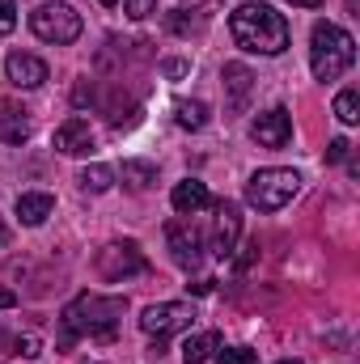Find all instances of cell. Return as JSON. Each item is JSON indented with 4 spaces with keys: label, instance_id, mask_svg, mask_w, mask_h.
I'll list each match as a JSON object with an SVG mask.
<instances>
[{
    "label": "cell",
    "instance_id": "9c48e42d",
    "mask_svg": "<svg viewBox=\"0 0 360 364\" xmlns=\"http://www.w3.org/2000/svg\"><path fill=\"white\" fill-rule=\"evenodd\" d=\"M250 136H255L263 149H284V144L292 140V114H288L284 106H271V110H263V114L250 123Z\"/></svg>",
    "mask_w": 360,
    "mask_h": 364
},
{
    "label": "cell",
    "instance_id": "e0dca14e",
    "mask_svg": "<svg viewBox=\"0 0 360 364\" xmlns=\"http://www.w3.org/2000/svg\"><path fill=\"white\" fill-rule=\"evenodd\" d=\"M174 119H179V127H186V132H199V127H208V102H199V97L179 102V106H174Z\"/></svg>",
    "mask_w": 360,
    "mask_h": 364
},
{
    "label": "cell",
    "instance_id": "5bb4252c",
    "mask_svg": "<svg viewBox=\"0 0 360 364\" xmlns=\"http://www.w3.org/2000/svg\"><path fill=\"white\" fill-rule=\"evenodd\" d=\"M221 81H225V90H229V110H233V114L246 110V97L255 90V73H250L246 64H225Z\"/></svg>",
    "mask_w": 360,
    "mask_h": 364
},
{
    "label": "cell",
    "instance_id": "5b68a950",
    "mask_svg": "<svg viewBox=\"0 0 360 364\" xmlns=\"http://www.w3.org/2000/svg\"><path fill=\"white\" fill-rule=\"evenodd\" d=\"M30 30L43 38V43H55V47H68L81 38V13L64 0H47L30 13Z\"/></svg>",
    "mask_w": 360,
    "mask_h": 364
},
{
    "label": "cell",
    "instance_id": "44dd1931",
    "mask_svg": "<svg viewBox=\"0 0 360 364\" xmlns=\"http://www.w3.org/2000/svg\"><path fill=\"white\" fill-rule=\"evenodd\" d=\"M212 364H259V356L250 352V348H216V356H212Z\"/></svg>",
    "mask_w": 360,
    "mask_h": 364
},
{
    "label": "cell",
    "instance_id": "f546056e",
    "mask_svg": "<svg viewBox=\"0 0 360 364\" xmlns=\"http://www.w3.org/2000/svg\"><path fill=\"white\" fill-rule=\"evenodd\" d=\"M344 4H348V13H352V17H360V0H344Z\"/></svg>",
    "mask_w": 360,
    "mask_h": 364
},
{
    "label": "cell",
    "instance_id": "30bf717a",
    "mask_svg": "<svg viewBox=\"0 0 360 364\" xmlns=\"http://www.w3.org/2000/svg\"><path fill=\"white\" fill-rule=\"evenodd\" d=\"M166 242H170V255H174V263H179L182 272H195V267L203 263V237H199V229L174 220V225L166 229Z\"/></svg>",
    "mask_w": 360,
    "mask_h": 364
},
{
    "label": "cell",
    "instance_id": "cb8c5ba5",
    "mask_svg": "<svg viewBox=\"0 0 360 364\" xmlns=\"http://www.w3.org/2000/svg\"><path fill=\"white\" fill-rule=\"evenodd\" d=\"M13 26H17V4L0 0V34H13Z\"/></svg>",
    "mask_w": 360,
    "mask_h": 364
},
{
    "label": "cell",
    "instance_id": "83f0119b",
    "mask_svg": "<svg viewBox=\"0 0 360 364\" xmlns=\"http://www.w3.org/2000/svg\"><path fill=\"white\" fill-rule=\"evenodd\" d=\"M17 305V292H9V288H0V309H13Z\"/></svg>",
    "mask_w": 360,
    "mask_h": 364
},
{
    "label": "cell",
    "instance_id": "4316f807",
    "mask_svg": "<svg viewBox=\"0 0 360 364\" xmlns=\"http://www.w3.org/2000/svg\"><path fill=\"white\" fill-rule=\"evenodd\" d=\"M162 73H166V77H186V64H182V60H166Z\"/></svg>",
    "mask_w": 360,
    "mask_h": 364
},
{
    "label": "cell",
    "instance_id": "4dcf8cb0",
    "mask_svg": "<svg viewBox=\"0 0 360 364\" xmlns=\"http://www.w3.org/2000/svg\"><path fill=\"white\" fill-rule=\"evenodd\" d=\"M4 237H9V229H4V220H0V246H4Z\"/></svg>",
    "mask_w": 360,
    "mask_h": 364
},
{
    "label": "cell",
    "instance_id": "d6a6232c",
    "mask_svg": "<svg viewBox=\"0 0 360 364\" xmlns=\"http://www.w3.org/2000/svg\"><path fill=\"white\" fill-rule=\"evenodd\" d=\"M97 4H115V0H97Z\"/></svg>",
    "mask_w": 360,
    "mask_h": 364
},
{
    "label": "cell",
    "instance_id": "484cf974",
    "mask_svg": "<svg viewBox=\"0 0 360 364\" xmlns=\"http://www.w3.org/2000/svg\"><path fill=\"white\" fill-rule=\"evenodd\" d=\"M21 114H26V110H21V106H13V102H4V97H0V132H4V127H9V123H17V119H21Z\"/></svg>",
    "mask_w": 360,
    "mask_h": 364
},
{
    "label": "cell",
    "instance_id": "603a6c76",
    "mask_svg": "<svg viewBox=\"0 0 360 364\" xmlns=\"http://www.w3.org/2000/svg\"><path fill=\"white\" fill-rule=\"evenodd\" d=\"M0 136H4V144H26V140H30V123H26V119H17V123H9Z\"/></svg>",
    "mask_w": 360,
    "mask_h": 364
},
{
    "label": "cell",
    "instance_id": "52a82bcc",
    "mask_svg": "<svg viewBox=\"0 0 360 364\" xmlns=\"http://www.w3.org/2000/svg\"><path fill=\"white\" fill-rule=\"evenodd\" d=\"M144 272H149V259H144V250L136 242H106L97 250V275L106 284H123V279L144 275Z\"/></svg>",
    "mask_w": 360,
    "mask_h": 364
},
{
    "label": "cell",
    "instance_id": "ffe728a7",
    "mask_svg": "<svg viewBox=\"0 0 360 364\" xmlns=\"http://www.w3.org/2000/svg\"><path fill=\"white\" fill-rule=\"evenodd\" d=\"M335 119H339V123H348V127L360 123V93L356 90H344L339 97H335Z\"/></svg>",
    "mask_w": 360,
    "mask_h": 364
},
{
    "label": "cell",
    "instance_id": "1f68e13d",
    "mask_svg": "<svg viewBox=\"0 0 360 364\" xmlns=\"http://www.w3.org/2000/svg\"><path fill=\"white\" fill-rule=\"evenodd\" d=\"M275 364H301V360H275Z\"/></svg>",
    "mask_w": 360,
    "mask_h": 364
},
{
    "label": "cell",
    "instance_id": "4fadbf2b",
    "mask_svg": "<svg viewBox=\"0 0 360 364\" xmlns=\"http://www.w3.org/2000/svg\"><path fill=\"white\" fill-rule=\"evenodd\" d=\"M170 203H174V212H179V216H195L199 208H212L216 199L208 195V186H203L199 178H182L179 186L170 191Z\"/></svg>",
    "mask_w": 360,
    "mask_h": 364
},
{
    "label": "cell",
    "instance_id": "8fae6325",
    "mask_svg": "<svg viewBox=\"0 0 360 364\" xmlns=\"http://www.w3.org/2000/svg\"><path fill=\"white\" fill-rule=\"evenodd\" d=\"M4 81H9L13 90H38V85L47 81V64H43L38 55L13 51V55L4 60Z\"/></svg>",
    "mask_w": 360,
    "mask_h": 364
},
{
    "label": "cell",
    "instance_id": "7c38bea8",
    "mask_svg": "<svg viewBox=\"0 0 360 364\" xmlns=\"http://www.w3.org/2000/svg\"><path fill=\"white\" fill-rule=\"evenodd\" d=\"M64 157H85V153H93V127L90 119H64L60 127H55V140H51Z\"/></svg>",
    "mask_w": 360,
    "mask_h": 364
},
{
    "label": "cell",
    "instance_id": "ba28073f",
    "mask_svg": "<svg viewBox=\"0 0 360 364\" xmlns=\"http://www.w3.org/2000/svg\"><path fill=\"white\" fill-rule=\"evenodd\" d=\"M212 208H216V220H212L208 250H212L216 259H229V255L238 250V237H242V212H238L233 199H221V203H212Z\"/></svg>",
    "mask_w": 360,
    "mask_h": 364
},
{
    "label": "cell",
    "instance_id": "ac0fdd59",
    "mask_svg": "<svg viewBox=\"0 0 360 364\" xmlns=\"http://www.w3.org/2000/svg\"><path fill=\"white\" fill-rule=\"evenodd\" d=\"M123 182H127L132 191H144V186L157 182V166H153V161H123Z\"/></svg>",
    "mask_w": 360,
    "mask_h": 364
},
{
    "label": "cell",
    "instance_id": "f1b7e54d",
    "mask_svg": "<svg viewBox=\"0 0 360 364\" xmlns=\"http://www.w3.org/2000/svg\"><path fill=\"white\" fill-rule=\"evenodd\" d=\"M288 4H297V9H318L322 0H288Z\"/></svg>",
    "mask_w": 360,
    "mask_h": 364
},
{
    "label": "cell",
    "instance_id": "7402d4cb",
    "mask_svg": "<svg viewBox=\"0 0 360 364\" xmlns=\"http://www.w3.org/2000/svg\"><path fill=\"white\" fill-rule=\"evenodd\" d=\"M123 13L132 21H144L149 13H157V0H123Z\"/></svg>",
    "mask_w": 360,
    "mask_h": 364
},
{
    "label": "cell",
    "instance_id": "8992f818",
    "mask_svg": "<svg viewBox=\"0 0 360 364\" xmlns=\"http://www.w3.org/2000/svg\"><path fill=\"white\" fill-rule=\"evenodd\" d=\"M191 322H195V305H186V301H157L140 314V331L153 343H166L170 335L191 331Z\"/></svg>",
    "mask_w": 360,
    "mask_h": 364
},
{
    "label": "cell",
    "instance_id": "7a4b0ae2",
    "mask_svg": "<svg viewBox=\"0 0 360 364\" xmlns=\"http://www.w3.org/2000/svg\"><path fill=\"white\" fill-rule=\"evenodd\" d=\"M229 34L250 55H280L288 47V21L263 0H246L229 13Z\"/></svg>",
    "mask_w": 360,
    "mask_h": 364
},
{
    "label": "cell",
    "instance_id": "6da1fadb",
    "mask_svg": "<svg viewBox=\"0 0 360 364\" xmlns=\"http://www.w3.org/2000/svg\"><path fill=\"white\" fill-rule=\"evenodd\" d=\"M127 301L123 296H97V292H81L64 305L60 314V348H73L77 339H97V343H110L119 335V318H123Z\"/></svg>",
    "mask_w": 360,
    "mask_h": 364
},
{
    "label": "cell",
    "instance_id": "d6986e66",
    "mask_svg": "<svg viewBox=\"0 0 360 364\" xmlns=\"http://www.w3.org/2000/svg\"><path fill=\"white\" fill-rule=\"evenodd\" d=\"M77 182H81V191L102 195V191H110V186H115V170H110V166H85Z\"/></svg>",
    "mask_w": 360,
    "mask_h": 364
},
{
    "label": "cell",
    "instance_id": "277c9868",
    "mask_svg": "<svg viewBox=\"0 0 360 364\" xmlns=\"http://www.w3.org/2000/svg\"><path fill=\"white\" fill-rule=\"evenodd\" d=\"M301 191V174L297 170H284V166H268L259 174H250L246 182V203L259 208V212H280L284 203H292Z\"/></svg>",
    "mask_w": 360,
    "mask_h": 364
},
{
    "label": "cell",
    "instance_id": "2e32d148",
    "mask_svg": "<svg viewBox=\"0 0 360 364\" xmlns=\"http://www.w3.org/2000/svg\"><path fill=\"white\" fill-rule=\"evenodd\" d=\"M221 348V335L216 331H199V335H186L182 343V364H208Z\"/></svg>",
    "mask_w": 360,
    "mask_h": 364
},
{
    "label": "cell",
    "instance_id": "3957f363",
    "mask_svg": "<svg viewBox=\"0 0 360 364\" xmlns=\"http://www.w3.org/2000/svg\"><path fill=\"white\" fill-rule=\"evenodd\" d=\"M356 64V43L348 30H339L335 21H318L309 34V73L318 81H335Z\"/></svg>",
    "mask_w": 360,
    "mask_h": 364
},
{
    "label": "cell",
    "instance_id": "9a60e30c",
    "mask_svg": "<svg viewBox=\"0 0 360 364\" xmlns=\"http://www.w3.org/2000/svg\"><path fill=\"white\" fill-rule=\"evenodd\" d=\"M51 212H55V199H51L47 191H30V195H17V220H21V225L38 229V225H43Z\"/></svg>",
    "mask_w": 360,
    "mask_h": 364
},
{
    "label": "cell",
    "instance_id": "d4e9b609",
    "mask_svg": "<svg viewBox=\"0 0 360 364\" xmlns=\"http://www.w3.org/2000/svg\"><path fill=\"white\" fill-rule=\"evenodd\" d=\"M348 153H352V144H348V140H344V136H335V140H331V144H327V161H344V157H348Z\"/></svg>",
    "mask_w": 360,
    "mask_h": 364
}]
</instances>
